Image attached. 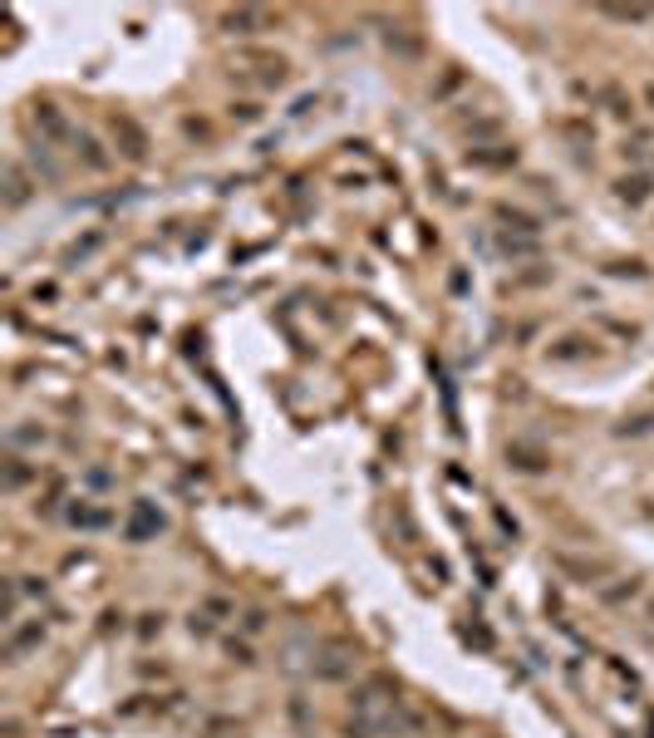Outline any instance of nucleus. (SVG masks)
<instances>
[{"label":"nucleus","mask_w":654,"mask_h":738,"mask_svg":"<svg viewBox=\"0 0 654 738\" xmlns=\"http://www.w3.org/2000/svg\"><path fill=\"white\" fill-rule=\"evenodd\" d=\"M163 527H168V517H163L153 502H133V512H128V522H124L128 541H148V537H158Z\"/></svg>","instance_id":"nucleus-6"},{"label":"nucleus","mask_w":654,"mask_h":738,"mask_svg":"<svg viewBox=\"0 0 654 738\" xmlns=\"http://www.w3.org/2000/svg\"><path fill=\"white\" fill-rule=\"evenodd\" d=\"M644 99H650V108H654V84H644Z\"/></svg>","instance_id":"nucleus-30"},{"label":"nucleus","mask_w":654,"mask_h":738,"mask_svg":"<svg viewBox=\"0 0 654 738\" xmlns=\"http://www.w3.org/2000/svg\"><path fill=\"white\" fill-rule=\"evenodd\" d=\"M64 522H69L75 532H108L118 517H114V507L99 502V497H69V502H64Z\"/></svg>","instance_id":"nucleus-2"},{"label":"nucleus","mask_w":654,"mask_h":738,"mask_svg":"<svg viewBox=\"0 0 654 738\" xmlns=\"http://www.w3.org/2000/svg\"><path fill=\"white\" fill-rule=\"evenodd\" d=\"M394 704H399V689H394L384 675L364 679V685L355 689V699H349V709H355V714H384V709H394Z\"/></svg>","instance_id":"nucleus-5"},{"label":"nucleus","mask_w":654,"mask_h":738,"mask_svg":"<svg viewBox=\"0 0 654 738\" xmlns=\"http://www.w3.org/2000/svg\"><path fill=\"white\" fill-rule=\"evenodd\" d=\"M69 153H75V158L84 163L89 172H104L108 163H114V158L104 153V143H99L94 133H84V128H75V138H69Z\"/></svg>","instance_id":"nucleus-11"},{"label":"nucleus","mask_w":654,"mask_h":738,"mask_svg":"<svg viewBox=\"0 0 654 738\" xmlns=\"http://www.w3.org/2000/svg\"><path fill=\"white\" fill-rule=\"evenodd\" d=\"M497 246H502V256H537V252H541L537 237H512V232H506Z\"/></svg>","instance_id":"nucleus-22"},{"label":"nucleus","mask_w":654,"mask_h":738,"mask_svg":"<svg viewBox=\"0 0 654 738\" xmlns=\"http://www.w3.org/2000/svg\"><path fill=\"white\" fill-rule=\"evenodd\" d=\"M89 487H94V493H108V487H114V473H108V468H89V477H84Z\"/></svg>","instance_id":"nucleus-27"},{"label":"nucleus","mask_w":654,"mask_h":738,"mask_svg":"<svg viewBox=\"0 0 654 738\" xmlns=\"http://www.w3.org/2000/svg\"><path fill=\"white\" fill-rule=\"evenodd\" d=\"M310 670H315V679H325V685H339V679L355 675V650H349V645H320Z\"/></svg>","instance_id":"nucleus-4"},{"label":"nucleus","mask_w":654,"mask_h":738,"mask_svg":"<svg viewBox=\"0 0 654 738\" xmlns=\"http://www.w3.org/2000/svg\"><path fill=\"white\" fill-rule=\"evenodd\" d=\"M615 433H620V438H650L654 433V413H634V419H625Z\"/></svg>","instance_id":"nucleus-24"},{"label":"nucleus","mask_w":654,"mask_h":738,"mask_svg":"<svg viewBox=\"0 0 654 738\" xmlns=\"http://www.w3.org/2000/svg\"><path fill=\"white\" fill-rule=\"evenodd\" d=\"M556 566L566 571V576H576V581H586V586H595L601 590L605 586V571H610V561H576V557H556Z\"/></svg>","instance_id":"nucleus-17"},{"label":"nucleus","mask_w":654,"mask_h":738,"mask_svg":"<svg viewBox=\"0 0 654 738\" xmlns=\"http://www.w3.org/2000/svg\"><path fill=\"white\" fill-rule=\"evenodd\" d=\"M15 590H20V601H35V606L50 601V581L44 576H15Z\"/></svg>","instance_id":"nucleus-18"},{"label":"nucleus","mask_w":654,"mask_h":738,"mask_svg":"<svg viewBox=\"0 0 654 738\" xmlns=\"http://www.w3.org/2000/svg\"><path fill=\"white\" fill-rule=\"evenodd\" d=\"M30 483H40V463H30L25 453H5V473H0V487L5 493H25Z\"/></svg>","instance_id":"nucleus-7"},{"label":"nucleus","mask_w":654,"mask_h":738,"mask_svg":"<svg viewBox=\"0 0 654 738\" xmlns=\"http://www.w3.org/2000/svg\"><path fill=\"white\" fill-rule=\"evenodd\" d=\"M114 138L124 143V158L128 163H143V153H148V133L133 124L128 114H114Z\"/></svg>","instance_id":"nucleus-12"},{"label":"nucleus","mask_w":654,"mask_h":738,"mask_svg":"<svg viewBox=\"0 0 654 738\" xmlns=\"http://www.w3.org/2000/svg\"><path fill=\"white\" fill-rule=\"evenodd\" d=\"M615 197H620L625 207H644V202L654 197V178L650 172H625V178L615 182Z\"/></svg>","instance_id":"nucleus-15"},{"label":"nucleus","mask_w":654,"mask_h":738,"mask_svg":"<svg viewBox=\"0 0 654 738\" xmlns=\"http://www.w3.org/2000/svg\"><path fill=\"white\" fill-rule=\"evenodd\" d=\"M271 25H275L271 11H227L222 15L227 35H261V30H271Z\"/></svg>","instance_id":"nucleus-14"},{"label":"nucleus","mask_w":654,"mask_h":738,"mask_svg":"<svg viewBox=\"0 0 654 738\" xmlns=\"http://www.w3.org/2000/svg\"><path fill=\"white\" fill-rule=\"evenodd\" d=\"M227 615H236V606L227 601V596H207V601H202V611H192L187 630H192V635H211L217 625L227 621Z\"/></svg>","instance_id":"nucleus-9"},{"label":"nucleus","mask_w":654,"mask_h":738,"mask_svg":"<svg viewBox=\"0 0 654 738\" xmlns=\"http://www.w3.org/2000/svg\"><path fill=\"white\" fill-rule=\"evenodd\" d=\"M506 463L517 468V473L537 477V473H546V468H551V453H541V448H527V443H512V448H506Z\"/></svg>","instance_id":"nucleus-16"},{"label":"nucleus","mask_w":654,"mask_h":738,"mask_svg":"<svg viewBox=\"0 0 654 738\" xmlns=\"http://www.w3.org/2000/svg\"><path fill=\"white\" fill-rule=\"evenodd\" d=\"M601 15H605V20H625V25H640V20H650L654 11H650V5H605Z\"/></svg>","instance_id":"nucleus-21"},{"label":"nucleus","mask_w":654,"mask_h":738,"mask_svg":"<svg viewBox=\"0 0 654 738\" xmlns=\"http://www.w3.org/2000/svg\"><path fill=\"white\" fill-rule=\"evenodd\" d=\"M30 124H35V133H40V143H69V138H75V128H69V118H64V108L54 104V99H35Z\"/></svg>","instance_id":"nucleus-3"},{"label":"nucleus","mask_w":654,"mask_h":738,"mask_svg":"<svg viewBox=\"0 0 654 738\" xmlns=\"http://www.w3.org/2000/svg\"><path fill=\"white\" fill-rule=\"evenodd\" d=\"M44 443H50V429H40V423H11V429H5V448H11V453H40Z\"/></svg>","instance_id":"nucleus-10"},{"label":"nucleus","mask_w":654,"mask_h":738,"mask_svg":"<svg viewBox=\"0 0 654 738\" xmlns=\"http://www.w3.org/2000/svg\"><path fill=\"white\" fill-rule=\"evenodd\" d=\"M99 246H104V232H94V237H84L79 246H69V256H64V261H84L89 252H99Z\"/></svg>","instance_id":"nucleus-26"},{"label":"nucleus","mask_w":654,"mask_h":738,"mask_svg":"<svg viewBox=\"0 0 654 738\" xmlns=\"http://www.w3.org/2000/svg\"><path fill=\"white\" fill-rule=\"evenodd\" d=\"M242 630H246V635H261V630H266V611H246V615H242Z\"/></svg>","instance_id":"nucleus-28"},{"label":"nucleus","mask_w":654,"mask_h":738,"mask_svg":"<svg viewBox=\"0 0 654 738\" xmlns=\"http://www.w3.org/2000/svg\"><path fill=\"white\" fill-rule=\"evenodd\" d=\"M30 192H35V182H30V172H25V163L11 158V163H5V212L25 207V202H30Z\"/></svg>","instance_id":"nucleus-13"},{"label":"nucleus","mask_w":654,"mask_h":738,"mask_svg":"<svg viewBox=\"0 0 654 738\" xmlns=\"http://www.w3.org/2000/svg\"><path fill=\"white\" fill-rule=\"evenodd\" d=\"M222 650H227V660H232V664H242V670H246V664H256V650H251L246 640H236V635H227V640H222Z\"/></svg>","instance_id":"nucleus-25"},{"label":"nucleus","mask_w":654,"mask_h":738,"mask_svg":"<svg viewBox=\"0 0 654 738\" xmlns=\"http://www.w3.org/2000/svg\"><path fill=\"white\" fill-rule=\"evenodd\" d=\"M595 345L601 340H591V335H561L556 345H546V359L551 365H580V359L595 355Z\"/></svg>","instance_id":"nucleus-8"},{"label":"nucleus","mask_w":654,"mask_h":738,"mask_svg":"<svg viewBox=\"0 0 654 738\" xmlns=\"http://www.w3.org/2000/svg\"><path fill=\"white\" fill-rule=\"evenodd\" d=\"M44 640H50V621H44V615L35 611L30 621H15L11 630H5V660H11V664H20L25 654H35Z\"/></svg>","instance_id":"nucleus-1"},{"label":"nucleus","mask_w":654,"mask_h":738,"mask_svg":"<svg viewBox=\"0 0 654 738\" xmlns=\"http://www.w3.org/2000/svg\"><path fill=\"white\" fill-rule=\"evenodd\" d=\"M227 118H232V124H261V118H266V108L256 104V99H242V104H232V108H227Z\"/></svg>","instance_id":"nucleus-23"},{"label":"nucleus","mask_w":654,"mask_h":738,"mask_svg":"<svg viewBox=\"0 0 654 738\" xmlns=\"http://www.w3.org/2000/svg\"><path fill=\"white\" fill-rule=\"evenodd\" d=\"M640 590H644V586L630 576V581H620V586H601V601H605V606H625V601H634Z\"/></svg>","instance_id":"nucleus-20"},{"label":"nucleus","mask_w":654,"mask_h":738,"mask_svg":"<svg viewBox=\"0 0 654 738\" xmlns=\"http://www.w3.org/2000/svg\"><path fill=\"white\" fill-rule=\"evenodd\" d=\"M30 163H35V178H44V182H60L64 172L54 168V158H50V143H35L30 148Z\"/></svg>","instance_id":"nucleus-19"},{"label":"nucleus","mask_w":654,"mask_h":738,"mask_svg":"<svg viewBox=\"0 0 654 738\" xmlns=\"http://www.w3.org/2000/svg\"><path fill=\"white\" fill-rule=\"evenodd\" d=\"M138 635H143V640H153V635H163V611H158V615H143V625H138Z\"/></svg>","instance_id":"nucleus-29"}]
</instances>
